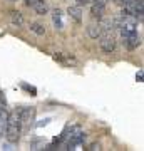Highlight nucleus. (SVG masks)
Segmentation results:
<instances>
[{
  "instance_id": "10",
  "label": "nucleus",
  "mask_w": 144,
  "mask_h": 151,
  "mask_svg": "<svg viewBox=\"0 0 144 151\" xmlns=\"http://www.w3.org/2000/svg\"><path fill=\"white\" fill-rule=\"evenodd\" d=\"M10 20L15 27H22V25H24V17H22L20 12H17V10L10 12Z\"/></svg>"
},
{
  "instance_id": "13",
  "label": "nucleus",
  "mask_w": 144,
  "mask_h": 151,
  "mask_svg": "<svg viewBox=\"0 0 144 151\" xmlns=\"http://www.w3.org/2000/svg\"><path fill=\"white\" fill-rule=\"evenodd\" d=\"M2 150H5V151H12V150H15V145L9 141V143H5V145L2 146Z\"/></svg>"
},
{
  "instance_id": "17",
  "label": "nucleus",
  "mask_w": 144,
  "mask_h": 151,
  "mask_svg": "<svg viewBox=\"0 0 144 151\" xmlns=\"http://www.w3.org/2000/svg\"><path fill=\"white\" fill-rule=\"evenodd\" d=\"M9 2H17V0H9Z\"/></svg>"
},
{
  "instance_id": "4",
  "label": "nucleus",
  "mask_w": 144,
  "mask_h": 151,
  "mask_svg": "<svg viewBox=\"0 0 144 151\" xmlns=\"http://www.w3.org/2000/svg\"><path fill=\"white\" fill-rule=\"evenodd\" d=\"M17 114L20 116L22 126H32L34 121H35V109L34 108H19L17 109Z\"/></svg>"
},
{
  "instance_id": "11",
  "label": "nucleus",
  "mask_w": 144,
  "mask_h": 151,
  "mask_svg": "<svg viewBox=\"0 0 144 151\" xmlns=\"http://www.w3.org/2000/svg\"><path fill=\"white\" fill-rule=\"evenodd\" d=\"M30 30H32L34 34H37V35H44V34H45V27H44L42 24H37V22L30 24Z\"/></svg>"
},
{
  "instance_id": "14",
  "label": "nucleus",
  "mask_w": 144,
  "mask_h": 151,
  "mask_svg": "<svg viewBox=\"0 0 144 151\" xmlns=\"http://www.w3.org/2000/svg\"><path fill=\"white\" fill-rule=\"evenodd\" d=\"M77 2V5L82 7V5H87V4H91V0H75Z\"/></svg>"
},
{
  "instance_id": "15",
  "label": "nucleus",
  "mask_w": 144,
  "mask_h": 151,
  "mask_svg": "<svg viewBox=\"0 0 144 151\" xmlns=\"http://www.w3.org/2000/svg\"><path fill=\"white\" fill-rule=\"evenodd\" d=\"M87 150H91V151H96L97 150V151H99V150H101V145H91Z\"/></svg>"
},
{
  "instance_id": "5",
  "label": "nucleus",
  "mask_w": 144,
  "mask_h": 151,
  "mask_svg": "<svg viewBox=\"0 0 144 151\" xmlns=\"http://www.w3.org/2000/svg\"><path fill=\"white\" fill-rule=\"evenodd\" d=\"M25 4L29 7H32L39 15H45L49 12V7H47V2L45 0H25Z\"/></svg>"
},
{
  "instance_id": "8",
  "label": "nucleus",
  "mask_w": 144,
  "mask_h": 151,
  "mask_svg": "<svg viewBox=\"0 0 144 151\" xmlns=\"http://www.w3.org/2000/svg\"><path fill=\"white\" fill-rule=\"evenodd\" d=\"M102 27H101V24H89L87 25V35L91 39H99L102 35Z\"/></svg>"
},
{
  "instance_id": "2",
  "label": "nucleus",
  "mask_w": 144,
  "mask_h": 151,
  "mask_svg": "<svg viewBox=\"0 0 144 151\" xmlns=\"http://www.w3.org/2000/svg\"><path fill=\"white\" fill-rule=\"evenodd\" d=\"M97 40H99V47L104 54H112L116 50V39L111 32H102V35Z\"/></svg>"
},
{
  "instance_id": "1",
  "label": "nucleus",
  "mask_w": 144,
  "mask_h": 151,
  "mask_svg": "<svg viewBox=\"0 0 144 151\" xmlns=\"http://www.w3.org/2000/svg\"><path fill=\"white\" fill-rule=\"evenodd\" d=\"M22 129H24V126H22L20 116L17 114V111L9 113V116H7V124H5V131H4L7 141H10V143L15 145L17 141L20 139Z\"/></svg>"
},
{
  "instance_id": "12",
  "label": "nucleus",
  "mask_w": 144,
  "mask_h": 151,
  "mask_svg": "<svg viewBox=\"0 0 144 151\" xmlns=\"http://www.w3.org/2000/svg\"><path fill=\"white\" fill-rule=\"evenodd\" d=\"M22 87H24V89H27L29 92H32V96H35V94H37V89H35L34 86H29V84H22Z\"/></svg>"
},
{
  "instance_id": "7",
  "label": "nucleus",
  "mask_w": 144,
  "mask_h": 151,
  "mask_svg": "<svg viewBox=\"0 0 144 151\" xmlns=\"http://www.w3.org/2000/svg\"><path fill=\"white\" fill-rule=\"evenodd\" d=\"M67 15H69L74 22H77V24H82V7H79V5H70L69 9H67Z\"/></svg>"
},
{
  "instance_id": "9",
  "label": "nucleus",
  "mask_w": 144,
  "mask_h": 151,
  "mask_svg": "<svg viewBox=\"0 0 144 151\" xmlns=\"http://www.w3.org/2000/svg\"><path fill=\"white\" fill-rule=\"evenodd\" d=\"M52 22H54V27H55V29H59V30H62V29H64V22H62V14H60L59 9L52 10Z\"/></svg>"
},
{
  "instance_id": "3",
  "label": "nucleus",
  "mask_w": 144,
  "mask_h": 151,
  "mask_svg": "<svg viewBox=\"0 0 144 151\" xmlns=\"http://www.w3.org/2000/svg\"><path fill=\"white\" fill-rule=\"evenodd\" d=\"M121 39H123L124 47L129 49V50H136V49L141 45V37H139L138 30L136 32H128V34H121Z\"/></svg>"
},
{
  "instance_id": "6",
  "label": "nucleus",
  "mask_w": 144,
  "mask_h": 151,
  "mask_svg": "<svg viewBox=\"0 0 144 151\" xmlns=\"http://www.w3.org/2000/svg\"><path fill=\"white\" fill-rule=\"evenodd\" d=\"M104 14H106V5H104V4L92 2V4H91V15H92V19L101 20L102 17H104Z\"/></svg>"
},
{
  "instance_id": "16",
  "label": "nucleus",
  "mask_w": 144,
  "mask_h": 151,
  "mask_svg": "<svg viewBox=\"0 0 144 151\" xmlns=\"http://www.w3.org/2000/svg\"><path fill=\"white\" fill-rule=\"evenodd\" d=\"M136 79H138V82H143V70H139L136 74Z\"/></svg>"
}]
</instances>
